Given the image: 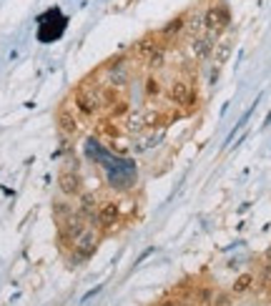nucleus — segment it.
Here are the masks:
<instances>
[{
	"instance_id": "7ed1b4c3",
	"label": "nucleus",
	"mask_w": 271,
	"mask_h": 306,
	"mask_svg": "<svg viewBox=\"0 0 271 306\" xmlns=\"http://www.w3.org/2000/svg\"><path fill=\"white\" fill-rule=\"evenodd\" d=\"M60 188H63V194H75V191L81 188L78 176H75V173H68V171H63V173H60Z\"/></svg>"
},
{
	"instance_id": "f257e3e1",
	"label": "nucleus",
	"mask_w": 271,
	"mask_h": 306,
	"mask_svg": "<svg viewBox=\"0 0 271 306\" xmlns=\"http://www.w3.org/2000/svg\"><path fill=\"white\" fill-rule=\"evenodd\" d=\"M168 98H171L176 105H188V103L196 101V93H193V88H191L188 81L176 78V81L171 83V88H168Z\"/></svg>"
},
{
	"instance_id": "20e7f679",
	"label": "nucleus",
	"mask_w": 271,
	"mask_h": 306,
	"mask_svg": "<svg viewBox=\"0 0 271 306\" xmlns=\"http://www.w3.org/2000/svg\"><path fill=\"white\" fill-rule=\"evenodd\" d=\"M254 286V276L251 274H241L236 281H234V294H244Z\"/></svg>"
},
{
	"instance_id": "39448f33",
	"label": "nucleus",
	"mask_w": 271,
	"mask_h": 306,
	"mask_svg": "<svg viewBox=\"0 0 271 306\" xmlns=\"http://www.w3.org/2000/svg\"><path fill=\"white\" fill-rule=\"evenodd\" d=\"M214 306H231V294H214Z\"/></svg>"
},
{
	"instance_id": "f03ea898",
	"label": "nucleus",
	"mask_w": 271,
	"mask_h": 306,
	"mask_svg": "<svg viewBox=\"0 0 271 306\" xmlns=\"http://www.w3.org/2000/svg\"><path fill=\"white\" fill-rule=\"evenodd\" d=\"M98 221H101L103 226H113L115 221H118V206H115L113 201L103 204L101 211H98Z\"/></svg>"
}]
</instances>
